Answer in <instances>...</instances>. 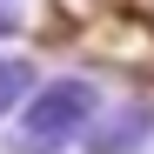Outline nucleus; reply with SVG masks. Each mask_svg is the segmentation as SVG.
I'll list each match as a JSON object with an SVG mask.
<instances>
[{
  "label": "nucleus",
  "instance_id": "obj_1",
  "mask_svg": "<svg viewBox=\"0 0 154 154\" xmlns=\"http://www.w3.org/2000/svg\"><path fill=\"white\" fill-rule=\"evenodd\" d=\"M100 114V87L87 74H60V81H40L14 114V154H67L87 141V127Z\"/></svg>",
  "mask_w": 154,
  "mask_h": 154
},
{
  "label": "nucleus",
  "instance_id": "obj_2",
  "mask_svg": "<svg viewBox=\"0 0 154 154\" xmlns=\"http://www.w3.org/2000/svg\"><path fill=\"white\" fill-rule=\"evenodd\" d=\"M154 141V100H121V107H107V114H94V127H87V141H81V154H141Z\"/></svg>",
  "mask_w": 154,
  "mask_h": 154
},
{
  "label": "nucleus",
  "instance_id": "obj_3",
  "mask_svg": "<svg viewBox=\"0 0 154 154\" xmlns=\"http://www.w3.org/2000/svg\"><path fill=\"white\" fill-rule=\"evenodd\" d=\"M34 87H40L34 60H14V54H0V121H7V114H20V100H27Z\"/></svg>",
  "mask_w": 154,
  "mask_h": 154
}]
</instances>
